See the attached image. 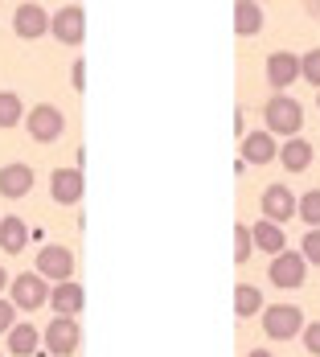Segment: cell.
<instances>
[{
    "label": "cell",
    "mask_w": 320,
    "mask_h": 357,
    "mask_svg": "<svg viewBox=\"0 0 320 357\" xmlns=\"http://www.w3.org/2000/svg\"><path fill=\"white\" fill-rule=\"evenodd\" d=\"M263 119H267V132L271 136H296L300 128H304V107L296 103V99H287V95H275L267 107H263Z\"/></svg>",
    "instance_id": "obj_1"
},
{
    "label": "cell",
    "mask_w": 320,
    "mask_h": 357,
    "mask_svg": "<svg viewBox=\"0 0 320 357\" xmlns=\"http://www.w3.org/2000/svg\"><path fill=\"white\" fill-rule=\"evenodd\" d=\"M263 333L271 341H291V337L304 333V312L296 304H275V308L263 312Z\"/></svg>",
    "instance_id": "obj_2"
},
{
    "label": "cell",
    "mask_w": 320,
    "mask_h": 357,
    "mask_svg": "<svg viewBox=\"0 0 320 357\" xmlns=\"http://www.w3.org/2000/svg\"><path fill=\"white\" fill-rule=\"evenodd\" d=\"M13 284V304H17V312H37L41 304H49V284H45V275H17V280H8Z\"/></svg>",
    "instance_id": "obj_3"
},
{
    "label": "cell",
    "mask_w": 320,
    "mask_h": 357,
    "mask_svg": "<svg viewBox=\"0 0 320 357\" xmlns=\"http://www.w3.org/2000/svg\"><path fill=\"white\" fill-rule=\"evenodd\" d=\"M49 33L58 37L62 45H82V37H86V13H82L78 4L58 8V13L49 17Z\"/></svg>",
    "instance_id": "obj_4"
},
{
    "label": "cell",
    "mask_w": 320,
    "mask_h": 357,
    "mask_svg": "<svg viewBox=\"0 0 320 357\" xmlns=\"http://www.w3.org/2000/svg\"><path fill=\"white\" fill-rule=\"evenodd\" d=\"M78 321L74 317H54V321L45 324V333H41V341H45V349L58 357H70L78 349Z\"/></svg>",
    "instance_id": "obj_5"
},
{
    "label": "cell",
    "mask_w": 320,
    "mask_h": 357,
    "mask_svg": "<svg viewBox=\"0 0 320 357\" xmlns=\"http://www.w3.org/2000/svg\"><path fill=\"white\" fill-rule=\"evenodd\" d=\"M25 123H29V136H33L37 144H54L62 132H66V115H62L58 107H49V103L33 107Z\"/></svg>",
    "instance_id": "obj_6"
},
{
    "label": "cell",
    "mask_w": 320,
    "mask_h": 357,
    "mask_svg": "<svg viewBox=\"0 0 320 357\" xmlns=\"http://www.w3.org/2000/svg\"><path fill=\"white\" fill-rule=\"evenodd\" d=\"M308 275V259L296 255V250H280L271 255V284L275 287H300Z\"/></svg>",
    "instance_id": "obj_7"
},
{
    "label": "cell",
    "mask_w": 320,
    "mask_h": 357,
    "mask_svg": "<svg viewBox=\"0 0 320 357\" xmlns=\"http://www.w3.org/2000/svg\"><path fill=\"white\" fill-rule=\"evenodd\" d=\"M74 271V255L66 247H41L37 250V275H45V280H70Z\"/></svg>",
    "instance_id": "obj_8"
},
{
    "label": "cell",
    "mask_w": 320,
    "mask_h": 357,
    "mask_svg": "<svg viewBox=\"0 0 320 357\" xmlns=\"http://www.w3.org/2000/svg\"><path fill=\"white\" fill-rule=\"evenodd\" d=\"M49 193H54L58 206H74V202H82L86 181H82L78 169H54V177H49Z\"/></svg>",
    "instance_id": "obj_9"
},
{
    "label": "cell",
    "mask_w": 320,
    "mask_h": 357,
    "mask_svg": "<svg viewBox=\"0 0 320 357\" xmlns=\"http://www.w3.org/2000/svg\"><path fill=\"white\" fill-rule=\"evenodd\" d=\"M13 29H17V37H25V41H37L41 33H49V13L41 8V4H21L17 8V17H13Z\"/></svg>",
    "instance_id": "obj_10"
},
{
    "label": "cell",
    "mask_w": 320,
    "mask_h": 357,
    "mask_svg": "<svg viewBox=\"0 0 320 357\" xmlns=\"http://www.w3.org/2000/svg\"><path fill=\"white\" fill-rule=\"evenodd\" d=\"M263 214H267V222H275V226H284L287 218L296 214V197H291L287 185H267L263 189Z\"/></svg>",
    "instance_id": "obj_11"
},
{
    "label": "cell",
    "mask_w": 320,
    "mask_h": 357,
    "mask_svg": "<svg viewBox=\"0 0 320 357\" xmlns=\"http://www.w3.org/2000/svg\"><path fill=\"white\" fill-rule=\"evenodd\" d=\"M296 78H300V58H296V54L280 50V54H271V58H267V82H271L275 91L291 86Z\"/></svg>",
    "instance_id": "obj_12"
},
{
    "label": "cell",
    "mask_w": 320,
    "mask_h": 357,
    "mask_svg": "<svg viewBox=\"0 0 320 357\" xmlns=\"http://www.w3.org/2000/svg\"><path fill=\"white\" fill-rule=\"evenodd\" d=\"M82 300H86V291H82V284H74V280H62V284L49 291V308H54L58 317L82 312Z\"/></svg>",
    "instance_id": "obj_13"
},
{
    "label": "cell",
    "mask_w": 320,
    "mask_h": 357,
    "mask_svg": "<svg viewBox=\"0 0 320 357\" xmlns=\"http://www.w3.org/2000/svg\"><path fill=\"white\" fill-rule=\"evenodd\" d=\"M29 189H33V169H29V165H4V169H0V193H4V197L17 202V197H25Z\"/></svg>",
    "instance_id": "obj_14"
},
{
    "label": "cell",
    "mask_w": 320,
    "mask_h": 357,
    "mask_svg": "<svg viewBox=\"0 0 320 357\" xmlns=\"http://www.w3.org/2000/svg\"><path fill=\"white\" fill-rule=\"evenodd\" d=\"M275 156H280V148L271 140V132H250L247 140H243V160L247 165H267Z\"/></svg>",
    "instance_id": "obj_15"
},
{
    "label": "cell",
    "mask_w": 320,
    "mask_h": 357,
    "mask_svg": "<svg viewBox=\"0 0 320 357\" xmlns=\"http://www.w3.org/2000/svg\"><path fill=\"white\" fill-rule=\"evenodd\" d=\"M0 247L8 250V255H21V250L29 247V226H25L17 214L0 218Z\"/></svg>",
    "instance_id": "obj_16"
},
{
    "label": "cell",
    "mask_w": 320,
    "mask_h": 357,
    "mask_svg": "<svg viewBox=\"0 0 320 357\" xmlns=\"http://www.w3.org/2000/svg\"><path fill=\"white\" fill-rule=\"evenodd\" d=\"M280 160H284L287 173H304V169L312 165V144L300 140V136H291V140L280 148Z\"/></svg>",
    "instance_id": "obj_17"
},
{
    "label": "cell",
    "mask_w": 320,
    "mask_h": 357,
    "mask_svg": "<svg viewBox=\"0 0 320 357\" xmlns=\"http://www.w3.org/2000/svg\"><path fill=\"white\" fill-rule=\"evenodd\" d=\"M250 238H254V247L267 250V255H280V250L287 247V243H284V230H280L275 222H267V218L250 226Z\"/></svg>",
    "instance_id": "obj_18"
},
{
    "label": "cell",
    "mask_w": 320,
    "mask_h": 357,
    "mask_svg": "<svg viewBox=\"0 0 320 357\" xmlns=\"http://www.w3.org/2000/svg\"><path fill=\"white\" fill-rule=\"evenodd\" d=\"M234 29L243 37H254L263 29V8H259L254 0H238V4H234Z\"/></svg>",
    "instance_id": "obj_19"
},
{
    "label": "cell",
    "mask_w": 320,
    "mask_h": 357,
    "mask_svg": "<svg viewBox=\"0 0 320 357\" xmlns=\"http://www.w3.org/2000/svg\"><path fill=\"white\" fill-rule=\"evenodd\" d=\"M37 341H41V333H37L33 324H13V328H8V354L29 357L37 349Z\"/></svg>",
    "instance_id": "obj_20"
},
{
    "label": "cell",
    "mask_w": 320,
    "mask_h": 357,
    "mask_svg": "<svg viewBox=\"0 0 320 357\" xmlns=\"http://www.w3.org/2000/svg\"><path fill=\"white\" fill-rule=\"evenodd\" d=\"M234 312L247 321V317H259L263 312V291L259 287H250V284H238L234 287Z\"/></svg>",
    "instance_id": "obj_21"
},
{
    "label": "cell",
    "mask_w": 320,
    "mask_h": 357,
    "mask_svg": "<svg viewBox=\"0 0 320 357\" xmlns=\"http://www.w3.org/2000/svg\"><path fill=\"white\" fill-rule=\"evenodd\" d=\"M21 115H25L21 99H17L13 91H0V128H17V123H21Z\"/></svg>",
    "instance_id": "obj_22"
},
{
    "label": "cell",
    "mask_w": 320,
    "mask_h": 357,
    "mask_svg": "<svg viewBox=\"0 0 320 357\" xmlns=\"http://www.w3.org/2000/svg\"><path fill=\"white\" fill-rule=\"evenodd\" d=\"M296 214L304 218L308 226H320V189H308V193L296 202Z\"/></svg>",
    "instance_id": "obj_23"
},
{
    "label": "cell",
    "mask_w": 320,
    "mask_h": 357,
    "mask_svg": "<svg viewBox=\"0 0 320 357\" xmlns=\"http://www.w3.org/2000/svg\"><path fill=\"white\" fill-rule=\"evenodd\" d=\"M250 250H254L250 226H243V222H238V226H234V259H238V263H247V259H250Z\"/></svg>",
    "instance_id": "obj_24"
},
{
    "label": "cell",
    "mask_w": 320,
    "mask_h": 357,
    "mask_svg": "<svg viewBox=\"0 0 320 357\" xmlns=\"http://www.w3.org/2000/svg\"><path fill=\"white\" fill-rule=\"evenodd\" d=\"M300 78L312 82V86H320V50H308V54L300 58Z\"/></svg>",
    "instance_id": "obj_25"
},
{
    "label": "cell",
    "mask_w": 320,
    "mask_h": 357,
    "mask_svg": "<svg viewBox=\"0 0 320 357\" xmlns=\"http://www.w3.org/2000/svg\"><path fill=\"white\" fill-rule=\"evenodd\" d=\"M308 263H320V226H312L308 234H304V250H300Z\"/></svg>",
    "instance_id": "obj_26"
},
{
    "label": "cell",
    "mask_w": 320,
    "mask_h": 357,
    "mask_svg": "<svg viewBox=\"0 0 320 357\" xmlns=\"http://www.w3.org/2000/svg\"><path fill=\"white\" fill-rule=\"evenodd\" d=\"M300 337H304V349L320 357V321L317 324H304V333H300Z\"/></svg>",
    "instance_id": "obj_27"
},
{
    "label": "cell",
    "mask_w": 320,
    "mask_h": 357,
    "mask_svg": "<svg viewBox=\"0 0 320 357\" xmlns=\"http://www.w3.org/2000/svg\"><path fill=\"white\" fill-rule=\"evenodd\" d=\"M17 324V304L13 300H0V333H8Z\"/></svg>",
    "instance_id": "obj_28"
},
{
    "label": "cell",
    "mask_w": 320,
    "mask_h": 357,
    "mask_svg": "<svg viewBox=\"0 0 320 357\" xmlns=\"http://www.w3.org/2000/svg\"><path fill=\"white\" fill-rule=\"evenodd\" d=\"M82 78H86V66H82V62H74V70H70V86H74V91H82V86H86Z\"/></svg>",
    "instance_id": "obj_29"
},
{
    "label": "cell",
    "mask_w": 320,
    "mask_h": 357,
    "mask_svg": "<svg viewBox=\"0 0 320 357\" xmlns=\"http://www.w3.org/2000/svg\"><path fill=\"white\" fill-rule=\"evenodd\" d=\"M304 4H308V13H312V17H320V0H304Z\"/></svg>",
    "instance_id": "obj_30"
},
{
    "label": "cell",
    "mask_w": 320,
    "mask_h": 357,
    "mask_svg": "<svg viewBox=\"0 0 320 357\" xmlns=\"http://www.w3.org/2000/svg\"><path fill=\"white\" fill-rule=\"evenodd\" d=\"M247 357H275V354H267V349H254V354H247Z\"/></svg>",
    "instance_id": "obj_31"
},
{
    "label": "cell",
    "mask_w": 320,
    "mask_h": 357,
    "mask_svg": "<svg viewBox=\"0 0 320 357\" xmlns=\"http://www.w3.org/2000/svg\"><path fill=\"white\" fill-rule=\"evenodd\" d=\"M4 284H8V275H4V267H0V287H4Z\"/></svg>",
    "instance_id": "obj_32"
},
{
    "label": "cell",
    "mask_w": 320,
    "mask_h": 357,
    "mask_svg": "<svg viewBox=\"0 0 320 357\" xmlns=\"http://www.w3.org/2000/svg\"><path fill=\"white\" fill-rule=\"evenodd\" d=\"M317 107H320V95H317Z\"/></svg>",
    "instance_id": "obj_33"
},
{
    "label": "cell",
    "mask_w": 320,
    "mask_h": 357,
    "mask_svg": "<svg viewBox=\"0 0 320 357\" xmlns=\"http://www.w3.org/2000/svg\"><path fill=\"white\" fill-rule=\"evenodd\" d=\"M0 357H4V354H0Z\"/></svg>",
    "instance_id": "obj_34"
}]
</instances>
